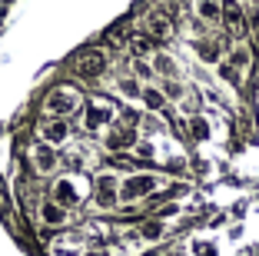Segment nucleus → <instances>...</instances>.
<instances>
[{"mask_svg":"<svg viewBox=\"0 0 259 256\" xmlns=\"http://www.w3.org/2000/svg\"><path fill=\"white\" fill-rule=\"evenodd\" d=\"M27 157H30V170L37 176H50V173H57V166H60V153H57V147L44 143V140H33L30 150H27Z\"/></svg>","mask_w":259,"mask_h":256,"instance_id":"obj_3","label":"nucleus"},{"mask_svg":"<svg viewBox=\"0 0 259 256\" xmlns=\"http://www.w3.org/2000/svg\"><path fill=\"white\" fill-rule=\"evenodd\" d=\"M160 190V176L156 173H133L126 180H120V203H137V200H146Z\"/></svg>","mask_w":259,"mask_h":256,"instance_id":"obj_2","label":"nucleus"},{"mask_svg":"<svg viewBox=\"0 0 259 256\" xmlns=\"http://www.w3.org/2000/svg\"><path fill=\"white\" fill-rule=\"evenodd\" d=\"M83 130L87 133H100L103 127H110L113 123V106L107 103V100H90V103L83 106Z\"/></svg>","mask_w":259,"mask_h":256,"instance_id":"obj_7","label":"nucleus"},{"mask_svg":"<svg viewBox=\"0 0 259 256\" xmlns=\"http://www.w3.org/2000/svg\"><path fill=\"white\" fill-rule=\"evenodd\" d=\"M246 4H252V7H259V0H246Z\"/></svg>","mask_w":259,"mask_h":256,"instance_id":"obj_31","label":"nucleus"},{"mask_svg":"<svg viewBox=\"0 0 259 256\" xmlns=\"http://www.w3.org/2000/svg\"><path fill=\"white\" fill-rule=\"evenodd\" d=\"M140 100H143V106H146V110H153V113H160L163 106H166V97H163V90H156V87H143Z\"/></svg>","mask_w":259,"mask_h":256,"instance_id":"obj_20","label":"nucleus"},{"mask_svg":"<svg viewBox=\"0 0 259 256\" xmlns=\"http://www.w3.org/2000/svg\"><path fill=\"white\" fill-rule=\"evenodd\" d=\"M40 140L50 147H63L70 140V123L63 120V117H47L44 123H40Z\"/></svg>","mask_w":259,"mask_h":256,"instance_id":"obj_10","label":"nucleus"},{"mask_svg":"<svg viewBox=\"0 0 259 256\" xmlns=\"http://www.w3.org/2000/svg\"><path fill=\"white\" fill-rule=\"evenodd\" d=\"M223 23H226V30L236 37H246L249 33V20H246V7L243 4H236V0H223Z\"/></svg>","mask_w":259,"mask_h":256,"instance_id":"obj_8","label":"nucleus"},{"mask_svg":"<svg viewBox=\"0 0 259 256\" xmlns=\"http://www.w3.org/2000/svg\"><path fill=\"white\" fill-rule=\"evenodd\" d=\"M93 203L100 210H116L120 206V180L113 173H100L93 180Z\"/></svg>","mask_w":259,"mask_h":256,"instance_id":"obj_5","label":"nucleus"},{"mask_svg":"<svg viewBox=\"0 0 259 256\" xmlns=\"http://www.w3.org/2000/svg\"><path fill=\"white\" fill-rule=\"evenodd\" d=\"M193 253H196V256H220V249H216L209 240H196V243H193Z\"/></svg>","mask_w":259,"mask_h":256,"instance_id":"obj_27","label":"nucleus"},{"mask_svg":"<svg viewBox=\"0 0 259 256\" xmlns=\"http://www.w3.org/2000/svg\"><path fill=\"white\" fill-rule=\"evenodd\" d=\"M133 153H137L140 160H153V157H156V147H153L150 140H137V147H133Z\"/></svg>","mask_w":259,"mask_h":256,"instance_id":"obj_26","label":"nucleus"},{"mask_svg":"<svg viewBox=\"0 0 259 256\" xmlns=\"http://www.w3.org/2000/svg\"><path fill=\"white\" fill-rule=\"evenodd\" d=\"M50 200L63 210H73V206L83 203V190H80V180L76 176H57L54 190H50Z\"/></svg>","mask_w":259,"mask_h":256,"instance_id":"obj_4","label":"nucleus"},{"mask_svg":"<svg viewBox=\"0 0 259 256\" xmlns=\"http://www.w3.org/2000/svg\"><path fill=\"white\" fill-rule=\"evenodd\" d=\"M173 256H186V253H173Z\"/></svg>","mask_w":259,"mask_h":256,"instance_id":"obj_33","label":"nucleus"},{"mask_svg":"<svg viewBox=\"0 0 259 256\" xmlns=\"http://www.w3.org/2000/svg\"><path fill=\"white\" fill-rule=\"evenodd\" d=\"M186 93H190V90H186L180 80H166V83H163V97H166V100H180V103H183Z\"/></svg>","mask_w":259,"mask_h":256,"instance_id":"obj_24","label":"nucleus"},{"mask_svg":"<svg viewBox=\"0 0 259 256\" xmlns=\"http://www.w3.org/2000/svg\"><path fill=\"white\" fill-rule=\"evenodd\" d=\"M113 87H116V93H123V97H130V100H137L140 93H143V83H140L133 74H120L113 80Z\"/></svg>","mask_w":259,"mask_h":256,"instance_id":"obj_17","label":"nucleus"},{"mask_svg":"<svg viewBox=\"0 0 259 256\" xmlns=\"http://www.w3.org/2000/svg\"><path fill=\"white\" fill-rule=\"evenodd\" d=\"M246 20H249V33H259V7L246 10Z\"/></svg>","mask_w":259,"mask_h":256,"instance_id":"obj_29","label":"nucleus"},{"mask_svg":"<svg viewBox=\"0 0 259 256\" xmlns=\"http://www.w3.org/2000/svg\"><path fill=\"white\" fill-rule=\"evenodd\" d=\"M193 14L199 23H220L223 20V0H193Z\"/></svg>","mask_w":259,"mask_h":256,"instance_id":"obj_14","label":"nucleus"},{"mask_svg":"<svg viewBox=\"0 0 259 256\" xmlns=\"http://www.w3.org/2000/svg\"><path fill=\"white\" fill-rule=\"evenodd\" d=\"M126 47H130V53H133V60H150L153 53H156V40L146 37V33H130Z\"/></svg>","mask_w":259,"mask_h":256,"instance_id":"obj_16","label":"nucleus"},{"mask_svg":"<svg viewBox=\"0 0 259 256\" xmlns=\"http://www.w3.org/2000/svg\"><path fill=\"white\" fill-rule=\"evenodd\" d=\"M83 106V97H80V90H73V87H54V90L44 97V110L50 113V117H63L67 120L70 113H76Z\"/></svg>","mask_w":259,"mask_h":256,"instance_id":"obj_1","label":"nucleus"},{"mask_svg":"<svg viewBox=\"0 0 259 256\" xmlns=\"http://www.w3.org/2000/svg\"><path fill=\"white\" fill-rule=\"evenodd\" d=\"M190 133H193V140H206L209 136V120L206 117H190Z\"/></svg>","mask_w":259,"mask_h":256,"instance_id":"obj_23","label":"nucleus"},{"mask_svg":"<svg viewBox=\"0 0 259 256\" xmlns=\"http://www.w3.org/2000/svg\"><path fill=\"white\" fill-rule=\"evenodd\" d=\"M143 27H146V37H153L156 44H166V40H173L176 37V23H173V17L166 14V10H150L146 14V20H143Z\"/></svg>","mask_w":259,"mask_h":256,"instance_id":"obj_6","label":"nucleus"},{"mask_svg":"<svg viewBox=\"0 0 259 256\" xmlns=\"http://www.w3.org/2000/svg\"><path fill=\"white\" fill-rule=\"evenodd\" d=\"M107 53H100V50H87V53H80L76 57V63H73V70H76V77H83V80H97V77H103L107 74Z\"/></svg>","mask_w":259,"mask_h":256,"instance_id":"obj_9","label":"nucleus"},{"mask_svg":"<svg viewBox=\"0 0 259 256\" xmlns=\"http://www.w3.org/2000/svg\"><path fill=\"white\" fill-rule=\"evenodd\" d=\"M196 53L203 63H220L223 60V40L220 37H196Z\"/></svg>","mask_w":259,"mask_h":256,"instance_id":"obj_13","label":"nucleus"},{"mask_svg":"<svg viewBox=\"0 0 259 256\" xmlns=\"http://www.w3.org/2000/svg\"><path fill=\"white\" fill-rule=\"evenodd\" d=\"M47 253H50V256H80V253H83V240H73V236L57 240V243H50Z\"/></svg>","mask_w":259,"mask_h":256,"instance_id":"obj_18","label":"nucleus"},{"mask_svg":"<svg viewBox=\"0 0 259 256\" xmlns=\"http://www.w3.org/2000/svg\"><path fill=\"white\" fill-rule=\"evenodd\" d=\"M216 70H220V77H223V80L229 83V87H233V90H236L239 83H243V74H239V70L233 67L229 60H220V63H216Z\"/></svg>","mask_w":259,"mask_h":256,"instance_id":"obj_22","label":"nucleus"},{"mask_svg":"<svg viewBox=\"0 0 259 256\" xmlns=\"http://www.w3.org/2000/svg\"><path fill=\"white\" fill-rule=\"evenodd\" d=\"M130 74L143 83V80H150V77H153V67H150V60H133V70H130Z\"/></svg>","mask_w":259,"mask_h":256,"instance_id":"obj_25","label":"nucleus"},{"mask_svg":"<svg viewBox=\"0 0 259 256\" xmlns=\"http://www.w3.org/2000/svg\"><path fill=\"white\" fill-rule=\"evenodd\" d=\"M226 60L233 63V67H236L239 74H246V70H249V60H252V53H249V47H246V44H236L233 50H229V57H226Z\"/></svg>","mask_w":259,"mask_h":256,"instance_id":"obj_19","label":"nucleus"},{"mask_svg":"<svg viewBox=\"0 0 259 256\" xmlns=\"http://www.w3.org/2000/svg\"><path fill=\"white\" fill-rule=\"evenodd\" d=\"M140 110H123V127H130V130H137L140 127Z\"/></svg>","mask_w":259,"mask_h":256,"instance_id":"obj_28","label":"nucleus"},{"mask_svg":"<svg viewBox=\"0 0 259 256\" xmlns=\"http://www.w3.org/2000/svg\"><path fill=\"white\" fill-rule=\"evenodd\" d=\"M249 37H252V50L259 53V33H249Z\"/></svg>","mask_w":259,"mask_h":256,"instance_id":"obj_30","label":"nucleus"},{"mask_svg":"<svg viewBox=\"0 0 259 256\" xmlns=\"http://www.w3.org/2000/svg\"><path fill=\"white\" fill-rule=\"evenodd\" d=\"M133 147H137V130H130V127H116L103 136V150H110V153L133 150Z\"/></svg>","mask_w":259,"mask_h":256,"instance_id":"obj_11","label":"nucleus"},{"mask_svg":"<svg viewBox=\"0 0 259 256\" xmlns=\"http://www.w3.org/2000/svg\"><path fill=\"white\" fill-rule=\"evenodd\" d=\"M163 233H166V226H163V220H156V216H153V220H146V223H140V236H143V240H160V236Z\"/></svg>","mask_w":259,"mask_h":256,"instance_id":"obj_21","label":"nucleus"},{"mask_svg":"<svg viewBox=\"0 0 259 256\" xmlns=\"http://www.w3.org/2000/svg\"><path fill=\"white\" fill-rule=\"evenodd\" d=\"M150 67H153V77H163V80H176V74H180V67H176V60L169 57L166 50H156L150 57Z\"/></svg>","mask_w":259,"mask_h":256,"instance_id":"obj_15","label":"nucleus"},{"mask_svg":"<svg viewBox=\"0 0 259 256\" xmlns=\"http://www.w3.org/2000/svg\"><path fill=\"white\" fill-rule=\"evenodd\" d=\"M252 256H259V246H252Z\"/></svg>","mask_w":259,"mask_h":256,"instance_id":"obj_32","label":"nucleus"},{"mask_svg":"<svg viewBox=\"0 0 259 256\" xmlns=\"http://www.w3.org/2000/svg\"><path fill=\"white\" fill-rule=\"evenodd\" d=\"M37 216H40V223L50 226V230H60V226H67V223H70V220H67V210H63V206H57L50 196H47L44 203H40Z\"/></svg>","mask_w":259,"mask_h":256,"instance_id":"obj_12","label":"nucleus"}]
</instances>
